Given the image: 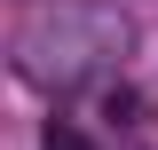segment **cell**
I'll list each match as a JSON object with an SVG mask.
<instances>
[{
  "mask_svg": "<svg viewBox=\"0 0 158 150\" xmlns=\"http://www.w3.org/2000/svg\"><path fill=\"white\" fill-rule=\"evenodd\" d=\"M8 56L32 87L71 95V87H87V79L118 71L135 56V24H127L118 0H40V8H24Z\"/></svg>",
  "mask_w": 158,
  "mask_h": 150,
  "instance_id": "6da1fadb",
  "label": "cell"
},
{
  "mask_svg": "<svg viewBox=\"0 0 158 150\" xmlns=\"http://www.w3.org/2000/svg\"><path fill=\"white\" fill-rule=\"evenodd\" d=\"M103 111H111L118 127H135V119H142V95H135V87H111V103H103Z\"/></svg>",
  "mask_w": 158,
  "mask_h": 150,
  "instance_id": "7a4b0ae2",
  "label": "cell"
},
{
  "mask_svg": "<svg viewBox=\"0 0 158 150\" xmlns=\"http://www.w3.org/2000/svg\"><path fill=\"white\" fill-rule=\"evenodd\" d=\"M40 150H95V142H87V134H71V127H48V142H40Z\"/></svg>",
  "mask_w": 158,
  "mask_h": 150,
  "instance_id": "3957f363",
  "label": "cell"
}]
</instances>
